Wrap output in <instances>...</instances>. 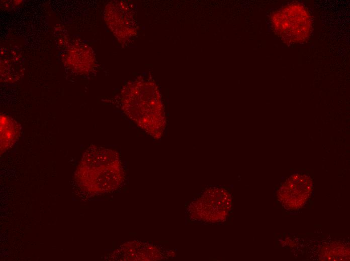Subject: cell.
<instances>
[{"mask_svg": "<svg viewBox=\"0 0 350 261\" xmlns=\"http://www.w3.org/2000/svg\"><path fill=\"white\" fill-rule=\"evenodd\" d=\"M121 96L122 107L125 114L149 135L154 139L160 138L166 122L155 84L138 78L124 86Z\"/></svg>", "mask_w": 350, "mask_h": 261, "instance_id": "cell-1", "label": "cell"}, {"mask_svg": "<svg viewBox=\"0 0 350 261\" xmlns=\"http://www.w3.org/2000/svg\"><path fill=\"white\" fill-rule=\"evenodd\" d=\"M75 176L79 183L88 191L104 193L121 184L124 172L116 152L94 146L84 153Z\"/></svg>", "mask_w": 350, "mask_h": 261, "instance_id": "cell-2", "label": "cell"}, {"mask_svg": "<svg viewBox=\"0 0 350 261\" xmlns=\"http://www.w3.org/2000/svg\"><path fill=\"white\" fill-rule=\"evenodd\" d=\"M273 28L281 39L287 44L306 41L312 30V21L307 9L302 5L293 3L275 12L271 18Z\"/></svg>", "mask_w": 350, "mask_h": 261, "instance_id": "cell-3", "label": "cell"}, {"mask_svg": "<svg viewBox=\"0 0 350 261\" xmlns=\"http://www.w3.org/2000/svg\"><path fill=\"white\" fill-rule=\"evenodd\" d=\"M106 23L117 40L125 43L137 34V24L133 7L125 1H114L105 9Z\"/></svg>", "mask_w": 350, "mask_h": 261, "instance_id": "cell-4", "label": "cell"}, {"mask_svg": "<svg viewBox=\"0 0 350 261\" xmlns=\"http://www.w3.org/2000/svg\"><path fill=\"white\" fill-rule=\"evenodd\" d=\"M312 192V181L308 175L295 173L282 184L278 198L287 209L294 210L303 206Z\"/></svg>", "mask_w": 350, "mask_h": 261, "instance_id": "cell-5", "label": "cell"}, {"mask_svg": "<svg viewBox=\"0 0 350 261\" xmlns=\"http://www.w3.org/2000/svg\"><path fill=\"white\" fill-rule=\"evenodd\" d=\"M68 62L75 71L86 73L90 71L95 64V56L91 49L82 44L71 49L67 53Z\"/></svg>", "mask_w": 350, "mask_h": 261, "instance_id": "cell-6", "label": "cell"}, {"mask_svg": "<svg viewBox=\"0 0 350 261\" xmlns=\"http://www.w3.org/2000/svg\"><path fill=\"white\" fill-rule=\"evenodd\" d=\"M21 127L15 120L10 116L1 115V153L11 148L19 139Z\"/></svg>", "mask_w": 350, "mask_h": 261, "instance_id": "cell-7", "label": "cell"}, {"mask_svg": "<svg viewBox=\"0 0 350 261\" xmlns=\"http://www.w3.org/2000/svg\"><path fill=\"white\" fill-rule=\"evenodd\" d=\"M319 255L323 260H347L349 258V249L345 245L335 242L323 247Z\"/></svg>", "mask_w": 350, "mask_h": 261, "instance_id": "cell-8", "label": "cell"}]
</instances>
